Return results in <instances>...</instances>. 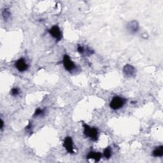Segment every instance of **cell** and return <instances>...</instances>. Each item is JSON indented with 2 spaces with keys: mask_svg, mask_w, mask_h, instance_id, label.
Returning a JSON list of instances; mask_svg holds the SVG:
<instances>
[{
  "mask_svg": "<svg viewBox=\"0 0 163 163\" xmlns=\"http://www.w3.org/2000/svg\"><path fill=\"white\" fill-rule=\"evenodd\" d=\"M126 103V99L119 96H115L112 99L110 103V106L112 109L117 110L121 108Z\"/></svg>",
  "mask_w": 163,
  "mask_h": 163,
  "instance_id": "2",
  "label": "cell"
},
{
  "mask_svg": "<svg viewBox=\"0 0 163 163\" xmlns=\"http://www.w3.org/2000/svg\"><path fill=\"white\" fill-rule=\"evenodd\" d=\"M103 154H104V156L105 157V158H106V159H109V158L112 156L111 148L110 147H106L105 150H104Z\"/></svg>",
  "mask_w": 163,
  "mask_h": 163,
  "instance_id": "11",
  "label": "cell"
},
{
  "mask_svg": "<svg viewBox=\"0 0 163 163\" xmlns=\"http://www.w3.org/2000/svg\"><path fill=\"white\" fill-rule=\"evenodd\" d=\"M63 147H64L66 150L70 153H73V140L72 138L70 137H68L65 138L64 143H63Z\"/></svg>",
  "mask_w": 163,
  "mask_h": 163,
  "instance_id": "6",
  "label": "cell"
},
{
  "mask_svg": "<svg viewBox=\"0 0 163 163\" xmlns=\"http://www.w3.org/2000/svg\"><path fill=\"white\" fill-rule=\"evenodd\" d=\"M87 158L88 159H94L95 162H98L101 158V153L100 152H90Z\"/></svg>",
  "mask_w": 163,
  "mask_h": 163,
  "instance_id": "9",
  "label": "cell"
},
{
  "mask_svg": "<svg viewBox=\"0 0 163 163\" xmlns=\"http://www.w3.org/2000/svg\"><path fill=\"white\" fill-rule=\"evenodd\" d=\"M77 51L80 53H84V47L82 46H81V45H79L78 47H77Z\"/></svg>",
  "mask_w": 163,
  "mask_h": 163,
  "instance_id": "15",
  "label": "cell"
},
{
  "mask_svg": "<svg viewBox=\"0 0 163 163\" xmlns=\"http://www.w3.org/2000/svg\"><path fill=\"white\" fill-rule=\"evenodd\" d=\"M84 128V134L86 137H89L93 141H97L98 137V131L96 128H91L87 124H83Z\"/></svg>",
  "mask_w": 163,
  "mask_h": 163,
  "instance_id": "1",
  "label": "cell"
},
{
  "mask_svg": "<svg viewBox=\"0 0 163 163\" xmlns=\"http://www.w3.org/2000/svg\"><path fill=\"white\" fill-rule=\"evenodd\" d=\"M63 65H64L65 68L69 71H73L75 68V65L74 62L72 61L70 57L68 55H65L64 57H63Z\"/></svg>",
  "mask_w": 163,
  "mask_h": 163,
  "instance_id": "4",
  "label": "cell"
},
{
  "mask_svg": "<svg viewBox=\"0 0 163 163\" xmlns=\"http://www.w3.org/2000/svg\"><path fill=\"white\" fill-rule=\"evenodd\" d=\"M11 94H12V96H17L18 94H19V90L17 88H13L11 90Z\"/></svg>",
  "mask_w": 163,
  "mask_h": 163,
  "instance_id": "14",
  "label": "cell"
},
{
  "mask_svg": "<svg viewBox=\"0 0 163 163\" xmlns=\"http://www.w3.org/2000/svg\"><path fill=\"white\" fill-rule=\"evenodd\" d=\"M127 29L131 33H134L137 32L138 30V23L136 21H131L128 23V26H127Z\"/></svg>",
  "mask_w": 163,
  "mask_h": 163,
  "instance_id": "8",
  "label": "cell"
},
{
  "mask_svg": "<svg viewBox=\"0 0 163 163\" xmlns=\"http://www.w3.org/2000/svg\"><path fill=\"white\" fill-rule=\"evenodd\" d=\"M2 14H3V17L4 18V20H7L9 18V17H10V12L8 11V10L7 8H5V9H4V10H3Z\"/></svg>",
  "mask_w": 163,
  "mask_h": 163,
  "instance_id": "12",
  "label": "cell"
},
{
  "mask_svg": "<svg viewBox=\"0 0 163 163\" xmlns=\"http://www.w3.org/2000/svg\"><path fill=\"white\" fill-rule=\"evenodd\" d=\"M15 67L21 72L25 71L28 69V65L23 58H21L16 61Z\"/></svg>",
  "mask_w": 163,
  "mask_h": 163,
  "instance_id": "5",
  "label": "cell"
},
{
  "mask_svg": "<svg viewBox=\"0 0 163 163\" xmlns=\"http://www.w3.org/2000/svg\"><path fill=\"white\" fill-rule=\"evenodd\" d=\"M123 71H124V74L126 76H129V77H130V76H134L135 75V73H136L134 68L133 66H131L130 65H126L124 67Z\"/></svg>",
  "mask_w": 163,
  "mask_h": 163,
  "instance_id": "7",
  "label": "cell"
},
{
  "mask_svg": "<svg viewBox=\"0 0 163 163\" xmlns=\"http://www.w3.org/2000/svg\"><path fill=\"white\" fill-rule=\"evenodd\" d=\"M49 33L53 38H55L57 41H60L62 38V33L58 26L55 25L48 30Z\"/></svg>",
  "mask_w": 163,
  "mask_h": 163,
  "instance_id": "3",
  "label": "cell"
},
{
  "mask_svg": "<svg viewBox=\"0 0 163 163\" xmlns=\"http://www.w3.org/2000/svg\"><path fill=\"white\" fill-rule=\"evenodd\" d=\"M152 155L154 157H162L163 156V147L160 146L157 147L152 152Z\"/></svg>",
  "mask_w": 163,
  "mask_h": 163,
  "instance_id": "10",
  "label": "cell"
},
{
  "mask_svg": "<svg viewBox=\"0 0 163 163\" xmlns=\"http://www.w3.org/2000/svg\"><path fill=\"white\" fill-rule=\"evenodd\" d=\"M44 110L41 109V108H37V110H36L35 112V116H40V115H42L44 114Z\"/></svg>",
  "mask_w": 163,
  "mask_h": 163,
  "instance_id": "13",
  "label": "cell"
},
{
  "mask_svg": "<svg viewBox=\"0 0 163 163\" xmlns=\"http://www.w3.org/2000/svg\"><path fill=\"white\" fill-rule=\"evenodd\" d=\"M1 129H2L3 128V124H4V122H3V120L1 119Z\"/></svg>",
  "mask_w": 163,
  "mask_h": 163,
  "instance_id": "16",
  "label": "cell"
}]
</instances>
